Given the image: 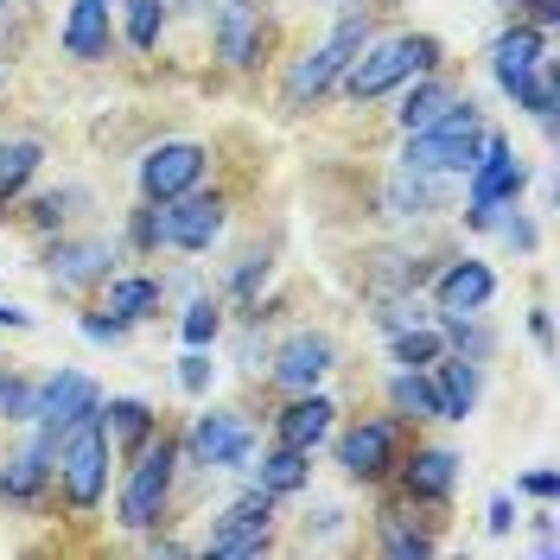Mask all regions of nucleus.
Returning a JSON list of instances; mask_svg holds the SVG:
<instances>
[{
	"label": "nucleus",
	"mask_w": 560,
	"mask_h": 560,
	"mask_svg": "<svg viewBox=\"0 0 560 560\" xmlns=\"http://www.w3.org/2000/svg\"><path fill=\"white\" fill-rule=\"evenodd\" d=\"M223 223H230V205L217 198V191H178V198H160V205L135 210V223H128V243L135 248H178V255H205L217 236H223Z\"/></svg>",
	"instance_id": "obj_1"
},
{
	"label": "nucleus",
	"mask_w": 560,
	"mask_h": 560,
	"mask_svg": "<svg viewBox=\"0 0 560 560\" xmlns=\"http://www.w3.org/2000/svg\"><path fill=\"white\" fill-rule=\"evenodd\" d=\"M440 58H446V45H440L433 33L370 38V45L350 58V70L338 77V83H345L350 103H376V96H388V90H401V83H415V77H427V70H440Z\"/></svg>",
	"instance_id": "obj_2"
},
{
	"label": "nucleus",
	"mask_w": 560,
	"mask_h": 560,
	"mask_svg": "<svg viewBox=\"0 0 560 560\" xmlns=\"http://www.w3.org/2000/svg\"><path fill=\"white\" fill-rule=\"evenodd\" d=\"M370 38H376L370 13H345V20H338V26L313 45V51H300V58L287 65V77H280V103L293 108V115H306V108H313L318 96H325V90H331V83L350 70V58H357Z\"/></svg>",
	"instance_id": "obj_3"
},
{
	"label": "nucleus",
	"mask_w": 560,
	"mask_h": 560,
	"mask_svg": "<svg viewBox=\"0 0 560 560\" xmlns=\"http://www.w3.org/2000/svg\"><path fill=\"white\" fill-rule=\"evenodd\" d=\"M478 140H485V108L471 103H446L427 128H415L408 135V147H401V166L408 173H427V178H440V173H471V160H478Z\"/></svg>",
	"instance_id": "obj_4"
},
{
	"label": "nucleus",
	"mask_w": 560,
	"mask_h": 560,
	"mask_svg": "<svg viewBox=\"0 0 560 560\" xmlns=\"http://www.w3.org/2000/svg\"><path fill=\"white\" fill-rule=\"evenodd\" d=\"M173 458H178V440H166L160 427L135 446V465L121 478V503H115V523L135 528V535H153L166 503H173Z\"/></svg>",
	"instance_id": "obj_5"
},
{
	"label": "nucleus",
	"mask_w": 560,
	"mask_h": 560,
	"mask_svg": "<svg viewBox=\"0 0 560 560\" xmlns=\"http://www.w3.org/2000/svg\"><path fill=\"white\" fill-rule=\"evenodd\" d=\"M51 471H58L65 503L77 510V516H90V510L103 503V490H108V433H103V415H83V420H70L65 433H58V446H51Z\"/></svg>",
	"instance_id": "obj_6"
},
{
	"label": "nucleus",
	"mask_w": 560,
	"mask_h": 560,
	"mask_svg": "<svg viewBox=\"0 0 560 560\" xmlns=\"http://www.w3.org/2000/svg\"><path fill=\"white\" fill-rule=\"evenodd\" d=\"M523 185H528V166L516 160L510 135L485 128L478 160H471V173H465V223H471V230H490V210L516 205V198H523Z\"/></svg>",
	"instance_id": "obj_7"
},
{
	"label": "nucleus",
	"mask_w": 560,
	"mask_h": 560,
	"mask_svg": "<svg viewBox=\"0 0 560 560\" xmlns=\"http://www.w3.org/2000/svg\"><path fill=\"white\" fill-rule=\"evenodd\" d=\"M275 510H280L275 490L248 485L236 503H223V516H217V528H210L205 555L210 560H261V555H275Z\"/></svg>",
	"instance_id": "obj_8"
},
{
	"label": "nucleus",
	"mask_w": 560,
	"mask_h": 560,
	"mask_svg": "<svg viewBox=\"0 0 560 560\" xmlns=\"http://www.w3.org/2000/svg\"><path fill=\"white\" fill-rule=\"evenodd\" d=\"M205 173H210V147L205 140H160V147H147V160H140L135 178H140V198L160 205V198L191 191Z\"/></svg>",
	"instance_id": "obj_9"
},
{
	"label": "nucleus",
	"mask_w": 560,
	"mask_h": 560,
	"mask_svg": "<svg viewBox=\"0 0 560 560\" xmlns=\"http://www.w3.org/2000/svg\"><path fill=\"white\" fill-rule=\"evenodd\" d=\"M210 38H217V58L230 70H255L268 51L261 0H210Z\"/></svg>",
	"instance_id": "obj_10"
},
{
	"label": "nucleus",
	"mask_w": 560,
	"mask_h": 560,
	"mask_svg": "<svg viewBox=\"0 0 560 560\" xmlns=\"http://www.w3.org/2000/svg\"><path fill=\"white\" fill-rule=\"evenodd\" d=\"M395 453H401V427L395 420H357L338 433V471L357 478V485H376L395 471Z\"/></svg>",
	"instance_id": "obj_11"
},
{
	"label": "nucleus",
	"mask_w": 560,
	"mask_h": 560,
	"mask_svg": "<svg viewBox=\"0 0 560 560\" xmlns=\"http://www.w3.org/2000/svg\"><path fill=\"white\" fill-rule=\"evenodd\" d=\"M191 458L205 471H243L255 458V427L243 415H230V408H205L198 427H191Z\"/></svg>",
	"instance_id": "obj_12"
},
{
	"label": "nucleus",
	"mask_w": 560,
	"mask_h": 560,
	"mask_svg": "<svg viewBox=\"0 0 560 560\" xmlns=\"http://www.w3.org/2000/svg\"><path fill=\"white\" fill-rule=\"evenodd\" d=\"M96 408H103V388L90 383L83 370H51L45 383H33V420L51 427V433H65L70 420L96 415Z\"/></svg>",
	"instance_id": "obj_13"
},
{
	"label": "nucleus",
	"mask_w": 560,
	"mask_h": 560,
	"mask_svg": "<svg viewBox=\"0 0 560 560\" xmlns=\"http://www.w3.org/2000/svg\"><path fill=\"white\" fill-rule=\"evenodd\" d=\"M541 65H548V33L541 26H523L516 20V26H503V33L490 38V77H497L503 96H516Z\"/></svg>",
	"instance_id": "obj_14"
},
{
	"label": "nucleus",
	"mask_w": 560,
	"mask_h": 560,
	"mask_svg": "<svg viewBox=\"0 0 560 560\" xmlns=\"http://www.w3.org/2000/svg\"><path fill=\"white\" fill-rule=\"evenodd\" d=\"M115 261H121V248L103 243V236H58V248L45 255V268H51V280H58L65 293L103 287V280L115 275Z\"/></svg>",
	"instance_id": "obj_15"
},
{
	"label": "nucleus",
	"mask_w": 560,
	"mask_h": 560,
	"mask_svg": "<svg viewBox=\"0 0 560 560\" xmlns=\"http://www.w3.org/2000/svg\"><path fill=\"white\" fill-rule=\"evenodd\" d=\"M331 370H338V345H331L325 331H293V338L275 350V370H268V376L300 395V388H318Z\"/></svg>",
	"instance_id": "obj_16"
},
{
	"label": "nucleus",
	"mask_w": 560,
	"mask_h": 560,
	"mask_svg": "<svg viewBox=\"0 0 560 560\" xmlns=\"http://www.w3.org/2000/svg\"><path fill=\"white\" fill-rule=\"evenodd\" d=\"M331 427H338V401H331V395H313V388H300V395L275 415V440L280 446H306V453H318V446L331 440Z\"/></svg>",
	"instance_id": "obj_17"
},
{
	"label": "nucleus",
	"mask_w": 560,
	"mask_h": 560,
	"mask_svg": "<svg viewBox=\"0 0 560 560\" xmlns=\"http://www.w3.org/2000/svg\"><path fill=\"white\" fill-rule=\"evenodd\" d=\"M490 300H497V275H490V261H478V255L446 261L440 280H433V306L440 313H485Z\"/></svg>",
	"instance_id": "obj_18"
},
{
	"label": "nucleus",
	"mask_w": 560,
	"mask_h": 560,
	"mask_svg": "<svg viewBox=\"0 0 560 560\" xmlns=\"http://www.w3.org/2000/svg\"><path fill=\"white\" fill-rule=\"evenodd\" d=\"M51 446H58V433L51 427H38V440L26 453H13L0 465V497L7 503H20V510H33L38 497H45V478H51Z\"/></svg>",
	"instance_id": "obj_19"
},
{
	"label": "nucleus",
	"mask_w": 560,
	"mask_h": 560,
	"mask_svg": "<svg viewBox=\"0 0 560 560\" xmlns=\"http://www.w3.org/2000/svg\"><path fill=\"white\" fill-rule=\"evenodd\" d=\"M427 376H433V395H440V420H471V408H478V383H485V370H478L471 357L440 350V357L427 363Z\"/></svg>",
	"instance_id": "obj_20"
},
{
	"label": "nucleus",
	"mask_w": 560,
	"mask_h": 560,
	"mask_svg": "<svg viewBox=\"0 0 560 560\" xmlns=\"http://www.w3.org/2000/svg\"><path fill=\"white\" fill-rule=\"evenodd\" d=\"M395 465H401V490L415 503H446L458 485V453H446V446H415V458H395Z\"/></svg>",
	"instance_id": "obj_21"
},
{
	"label": "nucleus",
	"mask_w": 560,
	"mask_h": 560,
	"mask_svg": "<svg viewBox=\"0 0 560 560\" xmlns=\"http://www.w3.org/2000/svg\"><path fill=\"white\" fill-rule=\"evenodd\" d=\"M58 45H65V58H77V65H96V58H108L115 26H108V7H103V0H70Z\"/></svg>",
	"instance_id": "obj_22"
},
{
	"label": "nucleus",
	"mask_w": 560,
	"mask_h": 560,
	"mask_svg": "<svg viewBox=\"0 0 560 560\" xmlns=\"http://www.w3.org/2000/svg\"><path fill=\"white\" fill-rule=\"evenodd\" d=\"M96 415H103L108 446H121V453H135L140 440H147V433L160 427V415H153V408H147L140 395H108V401L96 408Z\"/></svg>",
	"instance_id": "obj_23"
},
{
	"label": "nucleus",
	"mask_w": 560,
	"mask_h": 560,
	"mask_svg": "<svg viewBox=\"0 0 560 560\" xmlns=\"http://www.w3.org/2000/svg\"><path fill=\"white\" fill-rule=\"evenodd\" d=\"M108 306L103 313L128 318V325H140L147 313H160V300H166V280L160 275H108Z\"/></svg>",
	"instance_id": "obj_24"
},
{
	"label": "nucleus",
	"mask_w": 560,
	"mask_h": 560,
	"mask_svg": "<svg viewBox=\"0 0 560 560\" xmlns=\"http://www.w3.org/2000/svg\"><path fill=\"white\" fill-rule=\"evenodd\" d=\"M376 541H383V555H395V560L440 555V535H433V528H420L408 510H376Z\"/></svg>",
	"instance_id": "obj_25"
},
{
	"label": "nucleus",
	"mask_w": 560,
	"mask_h": 560,
	"mask_svg": "<svg viewBox=\"0 0 560 560\" xmlns=\"http://www.w3.org/2000/svg\"><path fill=\"white\" fill-rule=\"evenodd\" d=\"M446 103H453V83H446L440 70H427V77H415V90L401 96V108H395V128H401V135H415V128H427V121H433Z\"/></svg>",
	"instance_id": "obj_26"
},
{
	"label": "nucleus",
	"mask_w": 560,
	"mask_h": 560,
	"mask_svg": "<svg viewBox=\"0 0 560 560\" xmlns=\"http://www.w3.org/2000/svg\"><path fill=\"white\" fill-rule=\"evenodd\" d=\"M261 490H275V497H300V490L313 485V453L306 446H275V453L261 458Z\"/></svg>",
	"instance_id": "obj_27"
},
{
	"label": "nucleus",
	"mask_w": 560,
	"mask_h": 560,
	"mask_svg": "<svg viewBox=\"0 0 560 560\" xmlns=\"http://www.w3.org/2000/svg\"><path fill=\"white\" fill-rule=\"evenodd\" d=\"M45 166V147L38 140H0V205H13L26 185H33V173Z\"/></svg>",
	"instance_id": "obj_28"
},
{
	"label": "nucleus",
	"mask_w": 560,
	"mask_h": 560,
	"mask_svg": "<svg viewBox=\"0 0 560 560\" xmlns=\"http://www.w3.org/2000/svg\"><path fill=\"white\" fill-rule=\"evenodd\" d=\"M433 198H440V191H433V178L408 173V166L383 185V210H388V217H401V223H408V217H427V210H433Z\"/></svg>",
	"instance_id": "obj_29"
},
{
	"label": "nucleus",
	"mask_w": 560,
	"mask_h": 560,
	"mask_svg": "<svg viewBox=\"0 0 560 560\" xmlns=\"http://www.w3.org/2000/svg\"><path fill=\"white\" fill-rule=\"evenodd\" d=\"M388 401H395V415H408V420H440V395H433L427 370H401L388 383Z\"/></svg>",
	"instance_id": "obj_30"
},
{
	"label": "nucleus",
	"mask_w": 560,
	"mask_h": 560,
	"mask_svg": "<svg viewBox=\"0 0 560 560\" xmlns=\"http://www.w3.org/2000/svg\"><path fill=\"white\" fill-rule=\"evenodd\" d=\"M388 350H395L401 370H427V363L446 350V338H440L433 325H408V331H388Z\"/></svg>",
	"instance_id": "obj_31"
},
{
	"label": "nucleus",
	"mask_w": 560,
	"mask_h": 560,
	"mask_svg": "<svg viewBox=\"0 0 560 560\" xmlns=\"http://www.w3.org/2000/svg\"><path fill=\"white\" fill-rule=\"evenodd\" d=\"M217 331H223V306H217L210 293H198V300L185 306V318H178V338H185V350H210Z\"/></svg>",
	"instance_id": "obj_32"
},
{
	"label": "nucleus",
	"mask_w": 560,
	"mask_h": 560,
	"mask_svg": "<svg viewBox=\"0 0 560 560\" xmlns=\"http://www.w3.org/2000/svg\"><path fill=\"white\" fill-rule=\"evenodd\" d=\"M510 103L516 108H528V115H535V121H541V135H555V65H541L535 70V77H528L523 90H516V96H510Z\"/></svg>",
	"instance_id": "obj_33"
},
{
	"label": "nucleus",
	"mask_w": 560,
	"mask_h": 560,
	"mask_svg": "<svg viewBox=\"0 0 560 560\" xmlns=\"http://www.w3.org/2000/svg\"><path fill=\"white\" fill-rule=\"evenodd\" d=\"M121 7H128V45H135V51H160L166 0H121Z\"/></svg>",
	"instance_id": "obj_34"
},
{
	"label": "nucleus",
	"mask_w": 560,
	"mask_h": 560,
	"mask_svg": "<svg viewBox=\"0 0 560 560\" xmlns=\"http://www.w3.org/2000/svg\"><path fill=\"white\" fill-rule=\"evenodd\" d=\"M70 205H83V185H65V191L33 198V223H38V230H58V223L70 217Z\"/></svg>",
	"instance_id": "obj_35"
},
{
	"label": "nucleus",
	"mask_w": 560,
	"mask_h": 560,
	"mask_svg": "<svg viewBox=\"0 0 560 560\" xmlns=\"http://www.w3.org/2000/svg\"><path fill=\"white\" fill-rule=\"evenodd\" d=\"M0 420H33V383L26 376H0Z\"/></svg>",
	"instance_id": "obj_36"
},
{
	"label": "nucleus",
	"mask_w": 560,
	"mask_h": 560,
	"mask_svg": "<svg viewBox=\"0 0 560 560\" xmlns=\"http://www.w3.org/2000/svg\"><path fill=\"white\" fill-rule=\"evenodd\" d=\"M210 376H217V363H210L205 350H185V357H178V388H185V395H205Z\"/></svg>",
	"instance_id": "obj_37"
},
{
	"label": "nucleus",
	"mask_w": 560,
	"mask_h": 560,
	"mask_svg": "<svg viewBox=\"0 0 560 560\" xmlns=\"http://www.w3.org/2000/svg\"><path fill=\"white\" fill-rule=\"evenodd\" d=\"M376 325H383V331H408V325H427V306H420V300H388L383 313H376Z\"/></svg>",
	"instance_id": "obj_38"
},
{
	"label": "nucleus",
	"mask_w": 560,
	"mask_h": 560,
	"mask_svg": "<svg viewBox=\"0 0 560 560\" xmlns=\"http://www.w3.org/2000/svg\"><path fill=\"white\" fill-rule=\"evenodd\" d=\"M83 338H96V345H121L128 338V318H115V313H83Z\"/></svg>",
	"instance_id": "obj_39"
},
{
	"label": "nucleus",
	"mask_w": 560,
	"mask_h": 560,
	"mask_svg": "<svg viewBox=\"0 0 560 560\" xmlns=\"http://www.w3.org/2000/svg\"><path fill=\"white\" fill-rule=\"evenodd\" d=\"M485 528H490V535H510V528H516V503H510V490H497V497H490Z\"/></svg>",
	"instance_id": "obj_40"
},
{
	"label": "nucleus",
	"mask_w": 560,
	"mask_h": 560,
	"mask_svg": "<svg viewBox=\"0 0 560 560\" xmlns=\"http://www.w3.org/2000/svg\"><path fill=\"white\" fill-rule=\"evenodd\" d=\"M523 490H528V497H541V503H555L560 471H548V465H541V471H528V478H523Z\"/></svg>",
	"instance_id": "obj_41"
},
{
	"label": "nucleus",
	"mask_w": 560,
	"mask_h": 560,
	"mask_svg": "<svg viewBox=\"0 0 560 560\" xmlns=\"http://www.w3.org/2000/svg\"><path fill=\"white\" fill-rule=\"evenodd\" d=\"M306 528H318V541H331V535H345V510H338V503H325V510H318V523H306Z\"/></svg>",
	"instance_id": "obj_42"
},
{
	"label": "nucleus",
	"mask_w": 560,
	"mask_h": 560,
	"mask_svg": "<svg viewBox=\"0 0 560 560\" xmlns=\"http://www.w3.org/2000/svg\"><path fill=\"white\" fill-rule=\"evenodd\" d=\"M261 275H268V255H248L243 268H236V280H230V287H236V293H248V287H255Z\"/></svg>",
	"instance_id": "obj_43"
},
{
	"label": "nucleus",
	"mask_w": 560,
	"mask_h": 560,
	"mask_svg": "<svg viewBox=\"0 0 560 560\" xmlns=\"http://www.w3.org/2000/svg\"><path fill=\"white\" fill-rule=\"evenodd\" d=\"M147 548H153V555H166V560H185V555H191V548H185V541H173V535H153Z\"/></svg>",
	"instance_id": "obj_44"
},
{
	"label": "nucleus",
	"mask_w": 560,
	"mask_h": 560,
	"mask_svg": "<svg viewBox=\"0 0 560 560\" xmlns=\"http://www.w3.org/2000/svg\"><path fill=\"white\" fill-rule=\"evenodd\" d=\"M528 331H535L541 345H555V318H548V306H535V318H528Z\"/></svg>",
	"instance_id": "obj_45"
},
{
	"label": "nucleus",
	"mask_w": 560,
	"mask_h": 560,
	"mask_svg": "<svg viewBox=\"0 0 560 560\" xmlns=\"http://www.w3.org/2000/svg\"><path fill=\"white\" fill-rule=\"evenodd\" d=\"M0 325H13V331H26V325H33V313H20V306H7V300H0Z\"/></svg>",
	"instance_id": "obj_46"
},
{
	"label": "nucleus",
	"mask_w": 560,
	"mask_h": 560,
	"mask_svg": "<svg viewBox=\"0 0 560 560\" xmlns=\"http://www.w3.org/2000/svg\"><path fill=\"white\" fill-rule=\"evenodd\" d=\"M560 20V0H535V26H555Z\"/></svg>",
	"instance_id": "obj_47"
},
{
	"label": "nucleus",
	"mask_w": 560,
	"mask_h": 560,
	"mask_svg": "<svg viewBox=\"0 0 560 560\" xmlns=\"http://www.w3.org/2000/svg\"><path fill=\"white\" fill-rule=\"evenodd\" d=\"M166 7H210V0H166Z\"/></svg>",
	"instance_id": "obj_48"
},
{
	"label": "nucleus",
	"mask_w": 560,
	"mask_h": 560,
	"mask_svg": "<svg viewBox=\"0 0 560 560\" xmlns=\"http://www.w3.org/2000/svg\"><path fill=\"white\" fill-rule=\"evenodd\" d=\"M0 83H7V70H0Z\"/></svg>",
	"instance_id": "obj_49"
},
{
	"label": "nucleus",
	"mask_w": 560,
	"mask_h": 560,
	"mask_svg": "<svg viewBox=\"0 0 560 560\" xmlns=\"http://www.w3.org/2000/svg\"><path fill=\"white\" fill-rule=\"evenodd\" d=\"M103 7H115V0H103Z\"/></svg>",
	"instance_id": "obj_50"
},
{
	"label": "nucleus",
	"mask_w": 560,
	"mask_h": 560,
	"mask_svg": "<svg viewBox=\"0 0 560 560\" xmlns=\"http://www.w3.org/2000/svg\"><path fill=\"white\" fill-rule=\"evenodd\" d=\"M516 7H523V0H516Z\"/></svg>",
	"instance_id": "obj_51"
}]
</instances>
